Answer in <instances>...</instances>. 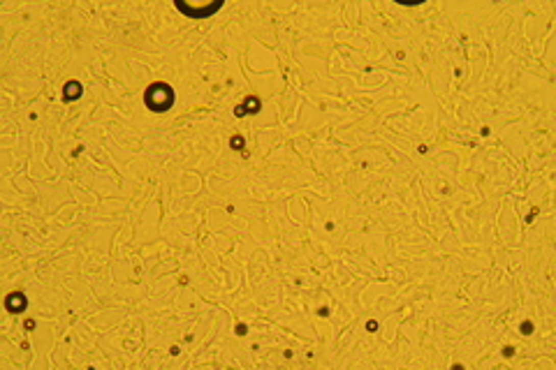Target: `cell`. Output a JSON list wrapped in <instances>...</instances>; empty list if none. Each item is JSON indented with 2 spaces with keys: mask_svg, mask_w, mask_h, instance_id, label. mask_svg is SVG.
<instances>
[{
  "mask_svg": "<svg viewBox=\"0 0 556 370\" xmlns=\"http://www.w3.org/2000/svg\"><path fill=\"white\" fill-rule=\"evenodd\" d=\"M146 104L153 111H167L174 104V93L167 84H153L146 88Z\"/></svg>",
  "mask_w": 556,
  "mask_h": 370,
  "instance_id": "6da1fadb",
  "label": "cell"
},
{
  "mask_svg": "<svg viewBox=\"0 0 556 370\" xmlns=\"http://www.w3.org/2000/svg\"><path fill=\"white\" fill-rule=\"evenodd\" d=\"M176 7H179L181 12H185V14H190V16H197V19H200V16L213 14V12L218 10V7H221V3H213V5H211V7H206V10H192L190 5H181V3H176Z\"/></svg>",
  "mask_w": 556,
  "mask_h": 370,
  "instance_id": "7a4b0ae2",
  "label": "cell"
},
{
  "mask_svg": "<svg viewBox=\"0 0 556 370\" xmlns=\"http://www.w3.org/2000/svg\"><path fill=\"white\" fill-rule=\"evenodd\" d=\"M81 95V84H77V81H70V84L65 86V100L70 102V100H77V97Z\"/></svg>",
  "mask_w": 556,
  "mask_h": 370,
  "instance_id": "3957f363",
  "label": "cell"
}]
</instances>
